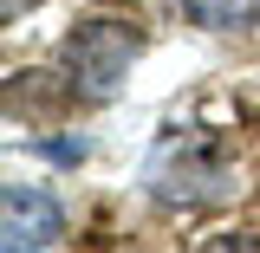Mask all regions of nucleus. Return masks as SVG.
Returning a JSON list of instances; mask_svg holds the SVG:
<instances>
[{
	"instance_id": "f257e3e1",
	"label": "nucleus",
	"mask_w": 260,
	"mask_h": 253,
	"mask_svg": "<svg viewBox=\"0 0 260 253\" xmlns=\"http://www.w3.org/2000/svg\"><path fill=\"white\" fill-rule=\"evenodd\" d=\"M143 52V32L130 20H85L65 32V71H72V97L111 104L117 85L130 78V65Z\"/></svg>"
},
{
	"instance_id": "f03ea898",
	"label": "nucleus",
	"mask_w": 260,
	"mask_h": 253,
	"mask_svg": "<svg viewBox=\"0 0 260 253\" xmlns=\"http://www.w3.org/2000/svg\"><path fill=\"white\" fill-rule=\"evenodd\" d=\"M150 189L162 195V201H182V208H215V201H228L234 195V169H228L215 150H202V143H169L162 150V162L150 169Z\"/></svg>"
},
{
	"instance_id": "7ed1b4c3",
	"label": "nucleus",
	"mask_w": 260,
	"mask_h": 253,
	"mask_svg": "<svg viewBox=\"0 0 260 253\" xmlns=\"http://www.w3.org/2000/svg\"><path fill=\"white\" fill-rule=\"evenodd\" d=\"M59 240H65V208L46 189L7 182V195H0V247L26 253V247H59Z\"/></svg>"
},
{
	"instance_id": "20e7f679",
	"label": "nucleus",
	"mask_w": 260,
	"mask_h": 253,
	"mask_svg": "<svg viewBox=\"0 0 260 253\" xmlns=\"http://www.w3.org/2000/svg\"><path fill=\"white\" fill-rule=\"evenodd\" d=\"M195 26L208 32H241V26H260V0H182Z\"/></svg>"
},
{
	"instance_id": "39448f33",
	"label": "nucleus",
	"mask_w": 260,
	"mask_h": 253,
	"mask_svg": "<svg viewBox=\"0 0 260 253\" xmlns=\"http://www.w3.org/2000/svg\"><path fill=\"white\" fill-rule=\"evenodd\" d=\"M39 156H52V162H78V156H85V143H39Z\"/></svg>"
},
{
	"instance_id": "423d86ee",
	"label": "nucleus",
	"mask_w": 260,
	"mask_h": 253,
	"mask_svg": "<svg viewBox=\"0 0 260 253\" xmlns=\"http://www.w3.org/2000/svg\"><path fill=\"white\" fill-rule=\"evenodd\" d=\"M32 7H46V0H0V13H7V20H20V13H32Z\"/></svg>"
}]
</instances>
